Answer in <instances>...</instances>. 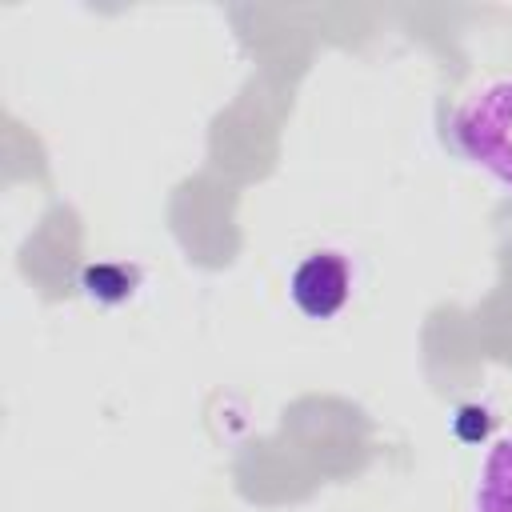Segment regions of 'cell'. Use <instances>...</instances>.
<instances>
[{
	"instance_id": "obj_1",
	"label": "cell",
	"mask_w": 512,
	"mask_h": 512,
	"mask_svg": "<svg viewBox=\"0 0 512 512\" xmlns=\"http://www.w3.org/2000/svg\"><path fill=\"white\" fill-rule=\"evenodd\" d=\"M448 148L480 168L492 184L512 192V72L484 76L448 112Z\"/></svg>"
},
{
	"instance_id": "obj_2",
	"label": "cell",
	"mask_w": 512,
	"mask_h": 512,
	"mask_svg": "<svg viewBox=\"0 0 512 512\" xmlns=\"http://www.w3.org/2000/svg\"><path fill=\"white\" fill-rule=\"evenodd\" d=\"M288 296L308 320H332L352 296V264H348V256L336 252V248L308 252L292 268Z\"/></svg>"
},
{
	"instance_id": "obj_3",
	"label": "cell",
	"mask_w": 512,
	"mask_h": 512,
	"mask_svg": "<svg viewBox=\"0 0 512 512\" xmlns=\"http://www.w3.org/2000/svg\"><path fill=\"white\" fill-rule=\"evenodd\" d=\"M472 512H512V432L488 444L472 488Z\"/></svg>"
}]
</instances>
